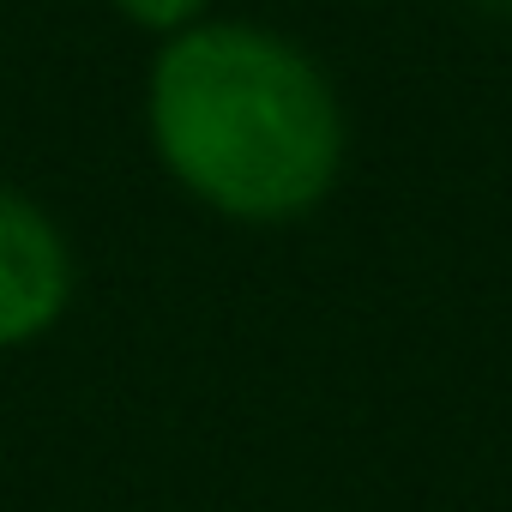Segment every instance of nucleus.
I'll return each mask as SVG.
<instances>
[{
  "label": "nucleus",
  "mask_w": 512,
  "mask_h": 512,
  "mask_svg": "<svg viewBox=\"0 0 512 512\" xmlns=\"http://www.w3.org/2000/svg\"><path fill=\"white\" fill-rule=\"evenodd\" d=\"M115 7L127 13V19H139V25H151V31H175V25H187L205 0H115Z\"/></svg>",
  "instance_id": "nucleus-3"
},
{
  "label": "nucleus",
  "mask_w": 512,
  "mask_h": 512,
  "mask_svg": "<svg viewBox=\"0 0 512 512\" xmlns=\"http://www.w3.org/2000/svg\"><path fill=\"white\" fill-rule=\"evenodd\" d=\"M482 7H494V13H512V0H482Z\"/></svg>",
  "instance_id": "nucleus-4"
},
{
  "label": "nucleus",
  "mask_w": 512,
  "mask_h": 512,
  "mask_svg": "<svg viewBox=\"0 0 512 512\" xmlns=\"http://www.w3.org/2000/svg\"><path fill=\"white\" fill-rule=\"evenodd\" d=\"M73 296L61 229L19 193H0V350L43 338Z\"/></svg>",
  "instance_id": "nucleus-2"
},
{
  "label": "nucleus",
  "mask_w": 512,
  "mask_h": 512,
  "mask_svg": "<svg viewBox=\"0 0 512 512\" xmlns=\"http://www.w3.org/2000/svg\"><path fill=\"white\" fill-rule=\"evenodd\" d=\"M151 139L193 199L241 223L314 211L344 157L314 61L253 25H193L157 55Z\"/></svg>",
  "instance_id": "nucleus-1"
}]
</instances>
